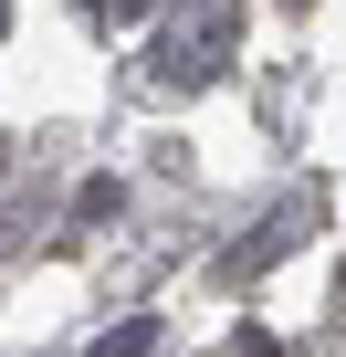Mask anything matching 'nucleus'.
I'll use <instances>...</instances> for the list:
<instances>
[{"label":"nucleus","instance_id":"nucleus-1","mask_svg":"<svg viewBox=\"0 0 346 357\" xmlns=\"http://www.w3.org/2000/svg\"><path fill=\"white\" fill-rule=\"evenodd\" d=\"M221 53H231V22L210 11V22H189V32H168V43H157V74H168V84H210Z\"/></svg>","mask_w":346,"mask_h":357},{"label":"nucleus","instance_id":"nucleus-2","mask_svg":"<svg viewBox=\"0 0 346 357\" xmlns=\"http://www.w3.org/2000/svg\"><path fill=\"white\" fill-rule=\"evenodd\" d=\"M294 242H304V211H273L252 242H231V263H221V273L242 284V273H262V263H273V252H294Z\"/></svg>","mask_w":346,"mask_h":357},{"label":"nucleus","instance_id":"nucleus-3","mask_svg":"<svg viewBox=\"0 0 346 357\" xmlns=\"http://www.w3.org/2000/svg\"><path fill=\"white\" fill-rule=\"evenodd\" d=\"M95 357H157V315H126V326H105V336H95Z\"/></svg>","mask_w":346,"mask_h":357},{"label":"nucleus","instance_id":"nucleus-4","mask_svg":"<svg viewBox=\"0 0 346 357\" xmlns=\"http://www.w3.org/2000/svg\"><path fill=\"white\" fill-rule=\"evenodd\" d=\"M116 200H126L116 178H84V190H74V221H116Z\"/></svg>","mask_w":346,"mask_h":357},{"label":"nucleus","instance_id":"nucleus-5","mask_svg":"<svg viewBox=\"0 0 346 357\" xmlns=\"http://www.w3.org/2000/svg\"><path fill=\"white\" fill-rule=\"evenodd\" d=\"M231 357H273V336H262V326H242V336H231Z\"/></svg>","mask_w":346,"mask_h":357},{"label":"nucleus","instance_id":"nucleus-6","mask_svg":"<svg viewBox=\"0 0 346 357\" xmlns=\"http://www.w3.org/2000/svg\"><path fill=\"white\" fill-rule=\"evenodd\" d=\"M147 11H157V0H116V22H147Z\"/></svg>","mask_w":346,"mask_h":357},{"label":"nucleus","instance_id":"nucleus-7","mask_svg":"<svg viewBox=\"0 0 346 357\" xmlns=\"http://www.w3.org/2000/svg\"><path fill=\"white\" fill-rule=\"evenodd\" d=\"M0 178H11V137H0Z\"/></svg>","mask_w":346,"mask_h":357},{"label":"nucleus","instance_id":"nucleus-8","mask_svg":"<svg viewBox=\"0 0 346 357\" xmlns=\"http://www.w3.org/2000/svg\"><path fill=\"white\" fill-rule=\"evenodd\" d=\"M0 32H11V0H0Z\"/></svg>","mask_w":346,"mask_h":357}]
</instances>
